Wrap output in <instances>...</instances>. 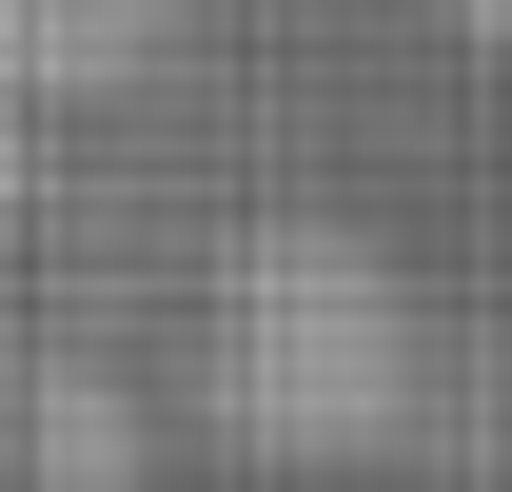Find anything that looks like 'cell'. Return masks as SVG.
I'll return each mask as SVG.
<instances>
[{"label": "cell", "instance_id": "obj_2", "mask_svg": "<svg viewBox=\"0 0 512 492\" xmlns=\"http://www.w3.org/2000/svg\"><path fill=\"white\" fill-rule=\"evenodd\" d=\"M217 0H0V99H138Z\"/></svg>", "mask_w": 512, "mask_h": 492}, {"label": "cell", "instance_id": "obj_3", "mask_svg": "<svg viewBox=\"0 0 512 492\" xmlns=\"http://www.w3.org/2000/svg\"><path fill=\"white\" fill-rule=\"evenodd\" d=\"M453 20H473V40H512V0H453Z\"/></svg>", "mask_w": 512, "mask_h": 492}, {"label": "cell", "instance_id": "obj_1", "mask_svg": "<svg viewBox=\"0 0 512 492\" xmlns=\"http://www.w3.org/2000/svg\"><path fill=\"white\" fill-rule=\"evenodd\" d=\"M434 394V315L355 217H256L197 296V433L256 473H355Z\"/></svg>", "mask_w": 512, "mask_h": 492}]
</instances>
